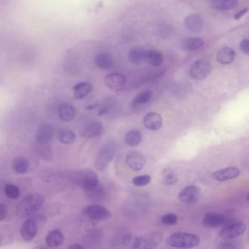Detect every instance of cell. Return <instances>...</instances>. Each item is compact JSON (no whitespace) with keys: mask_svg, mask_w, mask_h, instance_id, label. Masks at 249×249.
<instances>
[{"mask_svg":"<svg viewBox=\"0 0 249 249\" xmlns=\"http://www.w3.org/2000/svg\"><path fill=\"white\" fill-rule=\"evenodd\" d=\"M44 203V198L39 194H32L22 199L17 206V214L20 217H28L36 213Z\"/></svg>","mask_w":249,"mask_h":249,"instance_id":"cell-1","label":"cell"},{"mask_svg":"<svg viewBox=\"0 0 249 249\" xmlns=\"http://www.w3.org/2000/svg\"><path fill=\"white\" fill-rule=\"evenodd\" d=\"M142 134L138 129L129 130L125 135V142L130 147H136L141 144L142 141Z\"/></svg>","mask_w":249,"mask_h":249,"instance_id":"cell-25","label":"cell"},{"mask_svg":"<svg viewBox=\"0 0 249 249\" xmlns=\"http://www.w3.org/2000/svg\"><path fill=\"white\" fill-rule=\"evenodd\" d=\"M143 124L145 127L149 130H159L162 126V118L159 113L151 112V113H147L144 117Z\"/></svg>","mask_w":249,"mask_h":249,"instance_id":"cell-14","label":"cell"},{"mask_svg":"<svg viewBox=\"0 0 249 249\" xmlns=\"http://www.w3.org/2000/svg\"><path fill=\"white\" fill-rule=\"evenodd\" d=\"M4 192H5L7 197L11 199H18L20 196V195H21V191H20L19 188L16 186V185L11 184V183L7 184L5 186Z\"/></svg>","mask_w":249,"mask_h":249,"instance_id":"cell-33","label":"cell"},{"mask_svg":"<svg viewBox=\"0 0 249 249\" xmlns=\"http://www.w3.org/2000/svg\"><path fill=\"white\" fill-rule=\"evenodd\" d=\"M94 62L102 70H109L113 67V58L108 53H100L94 58Z\"/></svg>","mask_w":249,"mask_h":249,"instance_id":"cell-24","label":"cell"},{"mask_svg":"<svg viewBox=\"0 0 249 249\" xmlns=\"http://www.w3.org/2000/svg\"><path fill=\"white\" fill-rule=\"evenodd\" d=\"M72 90L76 100H83L92 91L93 86L89 82L78 83L72 87Z\"/></svg>","mask_w":249,"mask_h":249,"instance_id":"cell-20","label":"cell"},{"mask_svg":"<svg viewBox=\"0 0 249 249\" xmlns=\"http://www.w3.org/2000/svg\"><path fill=\"white\" fill-rule=\"evenodd\" d=\"M235 52L230 47H224L218 51L216 55L217 61L221 65H229L234 61Z\"/></svg>","mask_w":249,"mask_h":249,"instance_id":"cell-22","label":"cell"},{"mask_svg":"<svg viewBox=\"0 0 249 249\" xmlns=\"http://www.w3.org/2000/svg\"><path fill=\"white\" fill-rule=\"evenodd\" d=\"M163 183L167 186H173L178 182V177L174 170L171 168H166L161 173Z\"/></svg>","mask_w":249,"mask_h":249,"instance_id":"cell-30","label":"cell"},{"mask_svg":"<svg viewBox=\"0 0 249 249\" xmlns=\"http://www.w3.org/2000/svg\"><path fill=\"white\" fill-rule=\"evenodd\" d=\"M212 72V65L208 61L198 60L190 68V76L193 79L201 81L205 79Z\"/></svg>","mask_w":249,"mask_h":249,"instance_id":"cell-6","label":"cell"},{"mask_svg":"<svg viewBox=\"0 0 249 249\" xmlns=\"http://www.w3.org/2000/svg\"><path fill=\"white\" fill-rule=\"evenodd\" d=\"M12 166L16 173L24 174L28 171L30 162L25 157H17L13 161Z\"/></svg>","mask_w":249,"mask_h":249,"instance_id":"cell-27","label":"cell"},{"mask_svg":"<svg viewBox=\"0 0 249 249\" xmlns=\"http://www.w3.org/2000/svg\"><path fill=\"white\" fill-rule=\"evenodd\" d=\"M227 221V218L222 214L218 213H207L202 220V224L208 228H216L224 225Z\"/></svg>","mask_w":249,"mask_h":249,"instance_id":"cell-11","label":"cell"},{"mask_svg":"<svg viewBox=\"0 0 249 249\" xmlns=\"http://www.w3.org/2000/svg\"><path fill=\"white\" fill-rule=\"evenodd\" d=\"M204 40L199 37H190L186 39L182 44V49L186 52L197 50L203 46Z\"/></svg>","mask_w":249,"mask_h":249,"instance_id":"cell-28","label":"cell"},{"mask_svg":"<svg viewBox=\"0 0 249 249\" xmlns=\"http://www.w3.org/2000/svg\"><path fill=\"white\" fill-rule=\"evenodd\" d=\"M153 97V92L150 90L148 91H143L141 94L137 95L132 101V105L133 106H142V105H145L151 101Z\"/></svg>","mask_w":249,"mask_h":249,"instance_id":"cell-31","label":"cell"},{"mask_svg":"<svg viewBox=\"0 0 249 249\" xmlns=\"http://www.w3.org/2000/svg\"><path fill=\"white\" fill-rule=\"evenodd\" d=\"M151 181V177L148 175H142V176H137L132 179V183L135 186L141 187L145 186Z\"/></svg>","mask_w":249,"mask_h":249,"instance_id":"cell-34","label":"cell"},{"mask_svg":"<svg viewBox=\"0 0 249 249\" xmlns=\"http://www.w3.org/2000/svg\"><path fill=\"white\" fill-rule=\"evenodd\" d=\"M58 113L61 120L65 122H70L75 119L76 110L72 105L62 103L59 106Z\"/></svg>","mask_w":249,"mask_h":249,"instance_id":"cell-19","label":"cell"},{"mask_svg":"<svg viewBox=\"0 0 249 249\" xmlns=\"http://www.w3.org/2000/svg\"><path fill=\"white\" fill-rule=\"evenodd\" d=\"M240 175V170L235 167H229L227 168L216 170L212 173V178L218 181H226L237 177Z\"/></svg>","mask_w":249,"mask_h":249,"instance_id":"cell-13","label":"cell"},{"mask_svg":"<svg viewBox=\"0 0 249 249\" xmlns=\"http://www.w3.org/2000/svg\"><path fill=\"white\" fill-rule=\"evenodd\" d=\"M84 246H81L79 244H73L71 245L68 247V249H84Z\"/></svg>","mask_w":249,"mask_h":249,"instance_id":"cell-41","label":"cell"},{"mask_svg":"<svg viewBox=\"0 0 249 249\" xmlns=\"http://www.w3.org/2000/svg\"><path fill=\"white\" fill-rule=\"evenodd\" d=\"M126 78L121 73H111L105 78V84L110 89H116L124 87L126 84Z\"/></svg>","mask_w":249,"mask_h":249,"instance_id":"cell-16","label":"cell"},{"mask_svg":"<svg viewBox=\"0 0 249 249\" xmlns=\"http://www.w3.org/2000/svg\"><path fill=\"white\" fill-rule=\"evenodd\" d=\"M37 232V225L33 219L24 221L21 228V237L25 241L30 242L36 237Z\"/></svg>","mask_w":249,"mask_h":249,"instance_id":"cell-15","label":"cell"},{"mask_svg":"<svg viewBox=\"0 0 249 249\" xmlns=\"http://www.w3.org/2000/svg\"><path fill=\"white\" fill-rule=\"evenodd\" d=\"M75 180L77 185L87 192L92 190L99 184L98 176L91 169H84L78 171Z\"/></svg>","mask_w":249,"mask_h":249,"instance_id":"cell-4","label":"cell"},{"mask_svg":"<svg viewBox=\"0 0 249 249\" xmlns=\"http://www.w3.org/2000/svg\"><path fill=\"white\" fill-rule=\"evenodd\" d=\"M200 239L196 234L186 232H174L170 234L166 243L171 247L179 249H192L199 244Z\"/></svg>","mask_w":249,"mask_h":249,"instance_id":"cell-2","label":"cell"},{"mask_svg":"<svg viewBox=\"0 0 249 249\" xmlns=\"http://www.w3.org/2000/svg\"><path fill=\"white\" fill-rule=\"evenodd\" d=\"M84 214L95 221H106L111 217V212L103 205L92 204L84 209Z\"/></svg>","mask_w":249,"mask_h":249,"instance_id":"cell-7","label":"cell"},{"mask_svg":"<svg viewBox=\"0 0 249 249\" xmlns=\"http://www.w3.org/2000/svg\"><path fill=\"white\" fill-rule=\"evenodd\" d=\"M46 144H43V147H42L41 149H40V155L41 157H43L45 160H49V157L52 158V148L49 146V145H46Z\"/></svg>","mask_w":249,"mask_h":249,"instance_id":"cell-37","label":"cell"},{"mask_svg":"<svg viewBox=\"0 0 249 249\" xmlns=\"http://www.w3.org/2000/svg\"><path fill=\"white\" fill-rule=\"evenodd\" d=\"M248 11H249V9L247 8H244V9L241 10V11L237 12L235 15L234 16V18L235 20H239L245 15V14H247Z\"/></svg>","mask_w":249,"mask_h":249,"instance_id":"cell-40","label":"cell"},{"mask_svg":"<svg viewBox=\"0 0 249 249\" xmlns=\"http://www.w3.org/2000/svg\"><path fill=\"white\" fill-rule=\"evenodd\" d=\"M89 196L93 200L98 201L103 198L104 192H103V188L100 186V184L97 185V187L94 188L92 190L87 192Z\"/></svg>","mask_w":249,"mask_h":249,"instance_id":"cell-35","label":"cell"},{"mask_svg":"<svg viewBox=\"0 0 249 249\" xmlns=\"http://www.w3.org/2000/svg\"><path fill=\"white\" fill-rule=\"evenodd\" d=\"M246 230V224L243 223H237V224H231L224 227L218 233V235L224 240H230L244 234Z\"/></svg>","mask_w":249,"mask_h":249,"instance_id":"cell-8","label":"cell"},{"mask_svg":"<svg viewBox=\"0 0 249 249\" xmlns=\"http://www.w3.org/2000/svg\"><path fill=\"white\" fill-rule=\"evenodd\" d=\"M126 163L131 170L141 171L146 164V160L143 154L138 151L129 153L126 157Z\"/></svg>","mask_w":249,"mask_h":249,"instance_id":"cell-10","label":"cell"},{"mask_svg":"<svg viewBox=\"0 0 249 249\" xmlns=\"http://www.w3.org/2000/svg\"><path fill=\"white\" fill-rule=\"evenodd\" d=\"M240 50L246 53V55H249V40L248 39H244L242 40L241 43H240Z\"/></svg>","mask_w":249,"mask_h":249,"instance_id":"cell-38","label":"cell"},{"mask_svg":"<svg viewBox=\"0 0 249 249\" xmlns=\"http://www.w3.org/2000/svg\"><path fill=\"white\" fill-rule=\"evenodd\" d=\"M65 237L61 230H53L48 233L46 237V244L51 248H57L63 244Z\"/></svg>","mask_w":249,"mask_h":249,"instance_id":"cell-21","label":"cell"},{"mask_svg":"<svg viewBox=\"0 0 249 249\" xmlns=\"http://www.w3.org/2000/svg\"><path fill=\"white\" fill-rule=\"evenodd\" d=\"M145 51L139 48L131 49L129 53V59L135 65H141L145 62Z\"/></svg>","mask_w":249,"mask_h":249,"instance_id":"cell-29","label":"cell"},{"mask_svg":"<svg viewBox=\"0 0 249 249\" xmlns=\"http://www.w3.org/2000/svg\"><path fill=\"white\" fill-rule=\"evenodd\" d=\"M161 221L165 225H174L178 222V217L173 213L166 214L161 217Z\"/></svg>","mask_w":249,"mask_h":249,"instance_id":"cell-36","label":"cell"},{"mask_svg":"<svg viewBox=\"0 0 249 249\" xmlns=\"http://www.w3.org/2000/svg\"><path fill=\"white\" fill-rule=\"evenodd\" d=\"M238 5L237 0H212L211 6L218 11H230Z\"/></svg>","mask_w":249,"mask_h":249,"instance_id":"cell-23","label":"cell"},{"mask_svg":"<svg viewBox=\"0 0 249 249\" xmlns=\"http://www.w3.org/2000/svg\"><path fill=\"white\" fill-rule=\"evenodd\" d=\"M199 195H200V192L199 188L191 185L180 191V193L178 194V198L183 203L190 205L197 202Z\"/></svg>","mask_w":249,"mask_h":249,"instance_id":"cell-9","label":"cell"},{"mask_svg":"<svg viewBox=\"0 0 249 249\" xmlns=\"http://www.w3.org/2000/svg\"><path fill=\"white\" fill-rule=\"evenodd\" d=\"M53 136V129L51 125L43 124L40 125L36 135V141L40 145L47 144Z\"/></svg>","mask_w":249,"mask_h":249,"instance_id":"cell-17","label":"cell"},{"mask_svg":"<svg viewBox=\"0 0 249 249\" xmlns=\"http://www.w3.org/2000/svg\"><path fill=\"white\" fill-rule=\"evenodd\" d=\"M185 27L192 33H198L203 29V18L199 14H192L186 17L184 21Z\"/></svg>","mask_w":249,"mask_h":249,"instance_id":"cell-12","label":"cell"},{"mask_svg":"<svg viewBox=\"0 0 249 249\" xmlns=\"http://www.w3.org/2000/svg\"><path fill=\"white\" fill-rule=\"evenodd\" d=\"M8 215V208L3 203H0V221H3Z\"/></svg>","mask_w":249,"mask_h":249,"instance_id":"cell-39","label":"cell"},{"mask_svg":"<svg viewBox=\"0 0 249 249\" xmlns=\"http://www.w3.org/2000/svg\"><path fill=\"white\" fill-rule=\"evenodd\" d=\"M115 154H116V150L113 143L109 142L106 144L100 150L96 157L95 161H94L96 169L99 171L106 170L114 158Z\"/></svg>","mask_w":249,"mask_h":249,"instance_id":"cell-5","label":"cell"},{"mask_svg":"<svg viewBox=\"0 0 249 249\" xmlns=\"http://www.w3.org/2000/svg\"><path fill=\"white\" fill-rule=\"evenodd\" d=\"M104 132V127L99 122H91L81 131V135L84 138H91L100 136Z\"/></svg>","mask_w":249,"mask_h":249,"instance_id":"cell-18","label":"cell"},{"mask_svg":"<svg viewBox=\"0 0 249 249\" xmlns=\"http://www.w3.org/2000/svg\"><path fill=\"white\" fill-rule=\"evenodd\" d=\"M59 139L64 144H72L75 140V134L71 129H62L59 132Z\"/></svg>","mask_w":249,"mask_h":249,"instance_id":"cell-32","label":"cell"},{"mask_svg":"<svg viewBox=\"0 0 249 249\" xmlns=\"http://www.w3.org/2000/svg\"><path fill=\"white\" fill-rule=\"evenodd\" d=\"M145 61L154 67H158L163 62V56L157 50L145 51Z\"/></svg>","mask_w":249,"mask_h":249,"instance_id":"cell-26","label":"cell"},{"mask_svg":"<svg viewBox=\"0 0 249 249\" xmlns=\"http://www.w3.org/2000/svg\"><path fill=\"white\" fill-rule=\"evenodd\" d=\"M162 240V234L159 231H152L151 233L138 236L135 238L129 239V244L133 249H155Z\"/></svg>","mask_w":249,"mask_h":249,"instance_id":"cell-3","label":"cell"}]
</instances>
